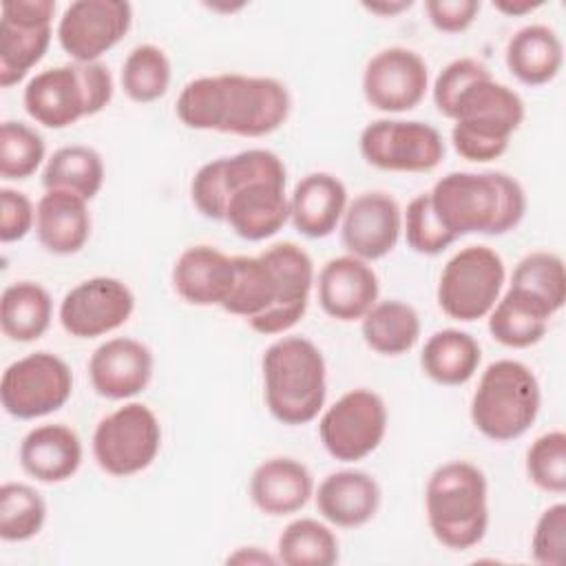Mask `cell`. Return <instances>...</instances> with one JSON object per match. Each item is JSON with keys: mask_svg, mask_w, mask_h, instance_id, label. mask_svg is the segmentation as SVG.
<instances>
[{"mask_svg": "<svg viewBox=\"0 0 566 566\" xmlns=\"http://www.w3.org/2000/svg\"><path fill=\"white\" fill-rule=\"evenodd\" d=\"M287 179H252L237 186L226 203V223L243 241H265L290 221Z\"/></svg>", "mask_w": 566, "mask_h": 566, "instance_id": "cell-20", "label": "cell"}, {"mask_svg": "<svg viewBox=\"0 0 566 566\" xmlns=\"http://www.w3.org/2000/svg\"><path fill=\"white\" fill-rule=\"evenodd\" d=\"M190 199L192 206L212 221L226 219V188L221 177L219 159L206 161L190 181Z\"/></svg>", "mask_w": 566, "mask_h": 566, "instance_id": "cell-45", "label": "cell"}, {"mask_svg": "<svg viewBox=\"0 0 566 566\" xmlns=\"http://www.w3.org/2000/svg\"><path fill=\"white\" fill-rule=\"evenodd\" d=\"M46 522L44 497L24 482H4L0 486V537L4 542H27L35 537Z\"/></svg>", "mask_w": 566, "mask_h": 566, "instance_id": "cell-38", "label": "cell"}, {"mask_svg": "<svg viewBox=\"0 0 566 566\" xmlns=\"http://www.w3.org/2000/svg\"><path fill=\"white\" fill-rule=\"evenodd\" d=\"M402 232L407 245L424 256H436L455 241V237L438 221L429 192H420L407 203V210L402 212Z\"/></svg>", "mask_w": 566, "mask_h": 566, "instance_id": "cell-42", "label": "cell"}, {"mask_svg": "<svg viewBox=\"0 0 566 566\" xmlns=\"http://www.w3.org/2000/svg\"><path fill=\"white\" fill-rule=\"evenodd\" d=\"M411 0H385V2H363V9H367L369 13H376L380 18H394L407 9H411Z\"/></svg>", "mask_w": 566, "mask_h": 566, "instance_id": "cell-51", "label": "cell"}, {"mask_svg": "<svg viewBox=\"0 0 566 566\" xmlns=\"http://www.w3.org/2000/svg\"><path fill=\"white\" fill-rule=\"evenodd\" d=\"M133 24V7L124 0H75L55 29L62 51L73 62H99Z\"/></svg>", "mask_w": 566, "mask_h": 566, "instance_id": "cell-13", "label": "cell"}, {"mask_svg": "<svg viewBox=\"0 0 566 566\" xmlns=\"http://www.w3.org/2000/svg\"><path fill=\"white\" fill-rule=\"evenodd\" d=\"M86 203V199L64 190H44L35 206V234L46 252L69 256L86 245L91 237Z\"/></svg>", "mask_w": 566, "mask_h": 566, "instance_id": "cell-26", "label": "cell"}, {"mask_svg": "<svg viewBox=\"0 0 566 566\" xmlns=\"http://www.w3.org/2000/svg\"><path fill=\"white\" fill-rule=\"evenodd\" d=\"M153 352L137 338L115 336L95 347L88 358V378L97 396L128 400L142 394L153 378Z\"/></svg>", "mask_w": 566, "mask_h": 566, "instance_id": "cell-17", "label": "cell"}, {"mask_svg": "<svg viewBox=\"0 0 566 566\" xmlns=\"http://www.w3.org/2000/svg\"><path fill=\"white\" fill-rule=\"evenodd\" d=\"M175 113L186 128L219 130L221 122V80L219 75H201L190 80L175 104Z\"/></svg>", "mask_w": 566, "mask_h": 566, "instance_id": "cell-41", "label": "cell"}, {"mask_svg": "<svg viewBox=\"0 0 566 566\" xmlns=\"http://www.w3.org/2000/svg\"><path fill=\"white\" fill-rule=\"evenodd\" d=\"M360 336L371 352L400 356L416 347L420 338V316L405 301H376L360 318Z\"/></svg>", "mask_w": 566, "mask_h": 566, "instance_id": "cell-31", "label": "cell"}, {"mask_svg": "<svg viewBox=\"0 0 566 566\" xmlns=\"http://www.w3.org/2000/svg\"><path fill=\"white\" fill-rule=\"evenodd\" d=\"M53 27H33L0 15V86L18 84L44 57Z\"/></svg>", "mask_w": 566, "mask_h": 566, "instance_id": "cell-34", "label": "cell"}, {"mask_svg": "<svg viewBox=\"0 0 566 566\" xmlns=\"http://www.w3.org/2000/svg\"><path fill=\"white\" fill-rule=\"evenodd\" d=\"M53 298L35 281H15L0 296V329L13 343H33L49 329Z\"/></svg>", "mask_w": 566, "mask_h": 566, "instance_id": "cell-30", "label": "cell"}, {"mask_svg": "<svg viewBox=\"0 0 566 566\" xmlns=\"http://www.w3.org/2000/svg\"><path fill=\"white\" fill-rule=\"evenodd\" d=\"M360 86L371 108L380 113H407L424 99L429 69L416 51L387 46L367 60Z\"/></svg>", "mask_w": 566, "mask_h": 566, "instance_id": "cell-14", "label": "cell"}, {"mask_svg": "<svg viewBox=\"0 0 566 566\" xmlns=\"http://www.w3.org/2000/svg\"><path fill=\"white\" fill-rule=\"evenodd\" d=\"M73 394V371L51 352L13 360L0 380L2 409L18 420H35L62 409Z\"/></svg>", "mask_w": 566, "mask_h": 566, "instance_id": "cell-8", "label": "cell"}, {"mask_svg": "<svg viewBox=\"0 0 566 566\" xmlns=\"http://www.w3.org/2000/svg\"><path fill=\"white\" fill-rule=\"evenodd\" d=\"M509 73L524 86H544L557 77L564 64V44L546 24H526L506 42Z\"/></svg>", "mask_w": 566, "mask_h": 566, "instance_id": "cell-27", "label": "cell"}, {"mask_svg": "<svg viewBox=\"0 0 566 566\" xmlns=\"http://www.w3.org/2000/svg\"><path fill=\"white\" fill-rule=\"evenodd\" d=\"M104 159L102 155L82 144L57 148L44 164L42 186L44 190H64L91 201L104 186Z\"/></svg>", "mask_w": 566, "mask_h": 566, "instance_id": "cell-32", "label": "cell"}, {"mask_svg": "<svg viewBox=\"0 0 566 566\" xmlns=\"http://www.w3.org/2000/svg\"><path fill=\"white\" fill-rule=\"evenodd\" d=\"M566 546V504L555 502L542 511L531 537V555L539 566H562Z\"/></svg>", "mask_w": 566, "mask_h": 566, "instance_id": "cell-44", "label": "cell"}, {"mask_svg": "<svg viewBox=\"0 0 566 566\" xmlns=\"http://www.w3.org/2000/svg\"><path fill=\"white\" fill-rule=\"evenodd\" d=\"M363 159L387 172H429L444 159L440 130L420 119H374L358 137Z\"/></svg>", "mask_w": 566, "mask_h": 566, "instance_id": "cell-9", "label": "cell"}, {"mask_svg": "<svg viewBox=\"0 0 566 566\" xmlns=\"http://www.w3.org/2000/svg\"><path fill=\"white\" fill-rule=\"evenodd\" d=\"M279 301V279L272 265L261 256H234V283L221 310L245 321L270 312Z\"/></svg>", "mask_w": 566, "mask_h": 566, "instance_id": "cell-33", "label": "cell"}, {"mask_svg": "<svg viewBox=\"0 0 566 566\" xmlns=\"http://www.w3.org/2000/svg\"><path fill=\"white\" fill-rule=\"evenodd\" d=\"M219 80L221 122L217 133L263 137L287 122L292 97L281 80L243 73H219Z\"/></svg>", "mask_w": 566, "mask_h": 566, "instance_id": "cell-10", "label": "cell"}, {"mask_svg": "<svg viewBox=\"0 0 566 566\" xmlns=\"http://www.w3.org/2000/svg\"><path fill=\"white\" fill-rule=\"evenodd\" d=\"M276 559L285 566H332L338 562V539L327 524L298 517L281 531Z\"/></svg>", "mask_w": 566, "mask_h": 566, "instance_id": "cell-35", "label": "cell"}, {"mask_svg": "<svg viewBox=\"0 0 566 566\" xmlns=\"http://www.w3.org/2000/svg\"><path fill=\"white\" fill-rule=\"evenodd\" d=\"M544 2L542 0H497L493 2L495 11L513 18V15H526V13H533L535 9H539Z\"/></svg>", "mask_w": 566, "mask_h": 566, "instance_id": "cell-50", "label": "cell"}, {"mask_svg": "<svg viewBox=\"0 0 566 566\" xmlns=\"http://www.w3.org/2000/svg\"><path fill=\"white\" fill-rule=\"evenodd\" d=\"M524 113V102L511 86L495 82L491 75L478 80L453 108L451 144L467 161H493L506 153Z\"/></svg>", "mask_w": 566, "mask_h": 566, "instance_id": "cell-4", "label": "cell"}, {"mask_svg": "<svg viewBox=\"0 0 566 566\" xmlns=\"http://www.w3.org/2000/svg\"><path fill=\"white\" fill-rule=\"evenodd\" d=\"M482 360L480 343L462 329L447 327L431 334L420 352V369L427 378L444 387L469 382Z\"/></svg>", "mask_w": 566, "mask_h": 566, "instance_id": "cell-29", "label": "cell"}, {"mask_svg": "<svg viewBox=\"0 0 566 566\" xmlns=\"http://www.w3.org/2000/svg\"><path fill=\"white\" fill-rule=\"evenodd\" d=\"M263 398L274 420L287 427L318 418L327 396V367L305 336L276 338L261 358Z\"/></svg>", "mask_w": 566, "mask_h": 566, "instance_id": "cell-2", "label": "cell"}, {"mask_svg": "<svg viewBox=\"0 0 566 566\" xmlns=\"http://www.w3.org/2000/svg\"><path fill=\"white\" fill-rule=\"evenodd\" d=\"M161 449V424L144 402H126L106 413L91 440L97 467L115 478L148 469Z\"/></svg>", "mask_w": 566, "mask_h": 566, "instance_id": "cell-7", "label": "cell"}, {"mask_svg": "<svg viewBox=\"0 0 566 566\" xmlns=\"http://www.w3.org/2000/svg\"><path fill=\"white\" fill-rule=\"evenodd\" d=\"M82 458L84 449L80 436L62 422L33 427L22 438L18 451L22 471L42 484H60L73 478Z\"/></svg>", "mask_w": 566, "mask_h": 566, "instance_id": "cell-22", "label": "cell"}, {"mask_svg": "<svg viewBox=\"0 0 566 566\" xmlns=\"http://www.w3.org/2000/svg\"><path fill=\"white\" fill-rule=\"evenodd\" d=\"M84 93H86V108L88 117L102 113L113 99V75L106 64L102 62H75Z\"/></svg>", "mask_w": 566, "mask_h": 566, "instance_id": "cell-48", "label": "cell"}, {"mask_svg": "<svg viewBox=\"0 0 566 566\" xmlns=\"http://www.w3.org/2000/svg\"><path fill=\"white\" fill-rule=\"evenodd\" d=\"M135 312L133 290L115 276H91L60 301L57 318L73 338H97L119 329Z\"/></svg>", "mask_w": 566, "mask_h": 566, "instance_id": "cell-12", "label": "cell"}, {"mask_svg": "<svg viewBox=\"0 0 566 566\" xmlns=\"http://www.w3.org/2000/svg\"><path fill=\"white\" fill-rule=\"evenodd\" d=\"M509 285L533 294L553 314H557L566 303L564 259L555 252H548V250L528 252L513 268Z\"/></svg>", "mask_w": 566, "mask_h": 566, "instance_id": "cell-37", "label": "cell"}, {"mask_svg": "<svg viewBox=\"0 0 566 566\" xmlns=\"http://www.w3.org/2000/svg\"><path fill=\"white\" fill-rule=\"evenodd\" d=\"M35 226L31 199L13 188H0V241L13 243L24 239Z\"/></svg>", "mask_w": 566, "mask_h": 566, "instance_id": "cell-46", "label": "cell"}, {"mask_svg": "<svg viewBox=\"0 0 566 566\" xmlns=\"http://www.w3.org/2000/svg\"><path fill=\"white\" fill-rule=\"evenodd\" d=\"M478 0H427L424 11L433 29L440 33H462L467 31L478 13H480Z\"/></svg>", "mask_w": 566, "mask_h": 566, "instance_id": "cell-47", "label": "cell"}, {"mask_svg": "<svg viewBox=\"0 0 566 566\" xmlns=\"http://www.w3.org/2000/svg\"><path fill=\"white\" fill-rule=\"evenodd\" d=\"M44 137L24 122L7 119L0 126V175L2 179H27L44 161Z\"/></svg>", "mask_w": 566, "mask_h": 566, "instance_id": "cell-39", "label": "cell"}, {"mask_svg": "<svg viewBox=\"0 0 566 566\" xmlns=\"http://www.w3.org/2000/svg\"><path fill=\"white\" fill-rule=\"evenodd\" d=\"M172 66L166 51L157 44H137L122 64V88L135 104H150L166 95Z\"/></svg>", "mask_w": 566, "mask_h": 566, "instance_id": "cell-36", "label": "cell"}, {"mask_svg": "<svg viewBox=\"0 0 566 566\" xmlns=\"http://www.w3.org/2000/svg\"><path fill=\"white\" fill-rule=\"evenodd\" d=\"M387 420V405L376 391L349 389L318 418V438L334 460L358 462L380 447Z\"/></svg>", "mask_w": 566, "mask_h": 566, "instance_id": "cell-11", "label": "cell"}, {"mask_svg": "<svg viewBox=\"0 0 566 566\" xmlns=\"http://www.w3.org/2000/svg\"><path fill=\"white\" fill-rule=\"evenodd\" d=\"M321 310L340 323L360 321L378 301L380 283L369 265L354 254L329 259L316 276Z\"/></svg>", "mask_w": 566, "mask_h": 566, "instance_id": "cell-18", "label": "cell"}, {"mask_svg": "<svg viewBox=\"0 0 566 566\" xmlns=\"http://www.w3.org/2000/svg\"><path fill=\"white\" fill-rule=\"evenodd\" d=\"M526 475L539 491L553 495L566 491V433L562 429L533 440L526 451Z\"/></svg>", "mask_w": 566, "mask_h": 566, "instance_id": "cell-40", "label": "cell"}, {"mask_svg": "<svg viewBox=\"0 0 566 566\" xmlns=\"http://www.w3.org/2000/svg\"><path fill=\"white\" fill-rule=\"evenodd\" d=\"M380 486L374 475L360 469H340L325 475L314 489L321 517L338 528H358L374 520L380 509Z\"/></svg>", "mask_w": 566, "mask_h": 566, "instance_id": "cell-21", "label": "cell"}, {"mask_svg": "<svg viewBox=\"0 0 566 566\" xmlns=\"http://www.w3.org/2000/svg\"><path fill=\"white\" fill-rule=\"evenodd\" d=\"M261 256L272 265L279 279V301L276 305L248 321V325L265 336L285 334L292 329L307 312L310 294L316 283L312 256L292 241H281L261 252Z\"/></svg>", "mask_w": 566, "mask_h": 566, "instance_id": "cell-15", "label": "cell"}, {"mask_svg": "<svg viewBox=\"0 0 566 566\" xmlns=\"http://www.w3.org/2000/svg\"><path fill=\"white\" fill-rule=\"evenodd\" d=\"M539 407L542 391L533 369L522 360L500 358L482 371L469 416L484 438L511 442L531 429Z\"/></svg>", "mask_w": 566, "mask_h": 566, "instance_id": "cell-5", "label": "cell"}, {"mask_svg": "<svg viewBox=\"0 0 566 566\" xmlns=\"http://www.w3.org/2000/svg\"><path fill=\"white\" fill-rule=\"evenodd\" d=\"M438 221L458 239L464 234L500 237L515 230L526 214L522 184L502 170H455L429 190Z\"/></svg>", "mask_w": 566, "mask_h": 566, "instance_id": "cell-1", "label": "cell"}, {"mask_svg": "<svg viewBox=\"0 0 566 566\" xmlns=\"http://www.w3.org/2000/svg\"><path fill=\"white\" fill-rule=\"evenodd\" d=\"M347 188L332 172L305 175L290 195V221L307 239L329 237L347 208Z\"/></svg>", "mask_w": 566, "mask_h": 566, "instance_id": "cell-25", "label": "cell"}, {"mask_svg": "<svg viewBox=\"0 0 566 566\" xmlns=\"http://www.w3.org/2000/svg\"><path fill=\"white\" fill-rule=\"evenodd\" d=\"M22 104L35 124L53 130L69 128L88 117L77 64H60L35 73L22 91Z\"/></svg>", "mask_w": 566, "mask_h": 566, "instance_id": "cell-19", "label": "cell"}, {"mask_svg": "<svg viewBox=\"0 0 566 566\" xmlns=\"http://www.w3.org/2000/svg\"><path fill=\"white\" fill-rule=\"evenodd\" d=\"M402 234V210L389 192L356 195L340 219V241L347 254L363 261L387 256Z\"/></svg>", "mask_w": 566, "mask_h": 566, "instance_id": "cell-16", "label": "cell"}, {"mask_svg": "<svg viewBox=\"0 0 566 566\" xmlns=\"http://www.w3.org/2000/svg\"><path fill=\"white\" fill-rule=\"evenodd\" d=\"M228 562L232 564H279L276 555H268L259 546H241L237 553L228 555Z\"/></svg>", "mask_w": 566, "mask_h": 566, "instance_id": "cell-49", "label": "cell"}, {"mask_svg": "<svg viewBox=\"0 0 566 566\" xmlns=\"http://www.w3.org/2000/svg\"><path fill=\"white\" fill-rule=\"evenodd\" d=\"M314 495L312 471L287 455L263 460L250 475L252 504L272 517H283L301 511Z\"/></svg>", "mask_w": 566, "mask_h": 566, "instance_id": "cell-24", "label": "cell"}, {"mask_svg": "<svg viewBox=\"0 0 566 566\" xmlns=\"http://www.w3.org/2000/svg\"><path fill=\"white\" fill-rule=\"evenodd\" d=\"M553 312L533 294L509 285L489 312V334L504 347L526 349L537 345L548 329Z\"/></svg>", "mask_w": 566, "mask_h": 566, "instance_id": "cell-28", "label": "cell"}, {"mask_svg": "<svg viewBox=\"0 0 566 566\" xmlns=\"http://www.w3.org/2000/svg\"><path fill=\"white\" fill-rule=\"evenodd\" d=\"M427 524L451 551L478 546L489 528V482L480 467L451 460L433 469L424 489Z\"/></svg>", "mask_w": 566, "mask_h": 566, "instance_id": "cell-3", "label": "cell"}, {"mask_svg": "<svg viewBox=\"0 0 566 566\" xmlns=\"http://www.w3.org/2000/svg\"><path fill=\"white\" fill-rule=\"evenodd\" d=\"M172 287L190 305H223L234 283V256L212 245L186 248L172 265Z\"/></svg>", "mask_w": 566, "mask_h": 566, "instance_id": "cell-23", "label": "cell"}, {"mask_svg": "<svg viewBox=\"0 0 566 566\" xmlns=\"http://www.w3.org/2000/svg\"><path fill=\"white\" fill-rule=\"evenodd\" d=\"M506 268L502 256L489 245H467L442 268L436 298L440 310L460 323L489 316L502 296Z\"/></svg>", "mask_w": 566, "mask_h": 566, "instance_id": "cell-6", "label": "cell"}, {"mask_svg": "<svg viewBox=\"0 0 566 566\" xmlns=\"http://www.w3.org/2000/svg\"><path fill=\"white\" fill-rule=\"evenodd\" d=\"M491 71L486 69V64H482L475 57H458L451 60L436 77L433 88H431V97L433 104L438 108L440 115H444L447 119H451L453 108L458 104V99L462 97V93L475 84L478 80L489 77Z\"/></svg>", "mask_w": 566, "mask_h": 566, "instance_id": "cell-43", "label": "cell"}]
</instances>
